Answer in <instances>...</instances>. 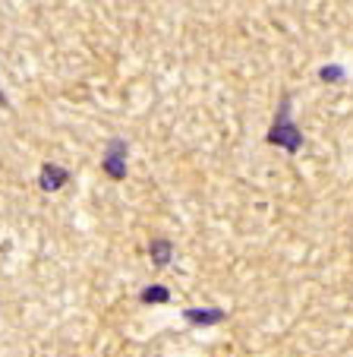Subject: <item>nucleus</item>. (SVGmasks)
Here are the masks:
<instances>
[{
  "instance_id": "f257e3e1",
  "label": "nucleus",
  "mask_w": 353,
  "mask_h": 357,
  "mask_svg": "<svg viewBox=\"0 0 353 357\" xmlns=\"http://www.w3.org/2000/svg\"><path fill=\"white\" fill-rule=\"evenodd\" d=\"M265 139H268V146L284 149L287 155H297V152L303 149V130L297 127V121H293L290 95H281L278 111H274V121H272V127H268Z\"/></svg>"
},
{
  "instance_id": "0eeeda50",
  "label": "nucleus",
  "mask_w": 353,
  "mask_h": 357,
  "mask_svg": "<svg viewBox=\"0 0 353 357\" xmlns=\"http://www.w3.org/2000/svg\"><path fill=\"white\" fill-rule=\"evenodd\" d=\"M319 76H322V79H325V82H340V79H344V67H338V63H331V67H322L319 70Z\"/></svg>"
},
{
  "instance_id": "7ed1b4c3",
  "label": "nucleus",
  "mask_w": 353,
  "mask_h": 357,
  "mask_svg": "<svg viewBox=\"0 0 353 357\" xmlns=\"http://www.w3.org/2000/svg\"><path fill=\"white\" fill-rule=\"evenodd\" d=\"M183 319H187L189 326H221L227 319V310H221V307H187L183 310Z\"/></svg>"
},
{
  "instance_id": "20e7f679",
  "label": "nucleus",
  "mask_w": 353,
  "mask_h": 357,
  "mask_svg": "<svg viewBox=\"0 0 353 357\" xmlns=\"http://www.w3.org/2000/svg\"><path fill=\"white\" fill-rule=\"evenodd\" d=\"M70 183V171L61 168V165H41V174H38V187L45 193H57L61 187Z\"/></svg>"
},
{
  "instance_id": "423d86ee",
  "label": "nucleus",
  "mask_w": 353,
  "mask_h": 357,
  "mask_svg": "<svg viewBox=\"0 0 353 357\" xmlns=\"http://www.w3.org/2000/svg\"><path fill=\"white\" fill-rule=\"evenodd\" d=\"M139 301L142 303H167L171 301V291H167L164 284H148V288L139 294Z\"/></svg>"
},
{
  "instance_id": "39448f33",
  "label": "nucleus",
  "mask_w": 353,
  "mask_h": 357,
  "mask_svg": "<svg viewBox=\"0 0 353 357\" xmlns=\"http://www.w3.org/2000/svg\"><path fill=\"white\" fill-rule=\"evenodd\" d=\"M148 259H152V266H158V269L171 266V259H173V243L167 241V237H155V241L148 243Z\"/></svg>"
},
{
  "instance_id": "f03ea898",
  "label": "nucleus",
  "mask_w": 353,
  "mask_h": 357,
  "mask_svg": "<svg viewBox=\"0 0 353 357\" xmlns=\"http://www.w3.org/2000/svg\"><path fill=\"white\" fill-rule=\"evenodd\" d=\"M127 152H130V146L123 139L107 142L104 158H101V168H104V174L111 177V181H123V177H127Z\"/></svg>"
}]
</instances>
